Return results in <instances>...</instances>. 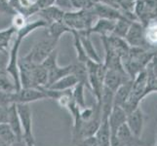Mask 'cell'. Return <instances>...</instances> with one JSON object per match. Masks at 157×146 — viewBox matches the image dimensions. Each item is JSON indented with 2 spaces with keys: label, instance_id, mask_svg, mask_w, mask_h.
Returning <instances> with one entry per match:
<instances>
[{
  "label": "cell",
  "instance_id": "obj_13",
  "mask_svg": "<svg viewBox=\"0 0 157 146\" xmlns=\"http://www.w3.org/2000/svg\"><path fill=\"white\" fill-rule=\"evenodd\" d=\"M118 137V139L122 142L124 146H140L142 145V140L135 137L130 131V129L126 125V123L123 126L119 128L116 134H114Z\"/></svg>",
  "mask_w": 157,
  "mask_h": 146
},
{
  "label": "cell",
  "instance_id": "obj_1",
  "mask_svg": "<svg viewBox=\"0 0 157 146\" xmlns=\"http://www.w3.org/2000/svg\"><path fill=\"white\" fill-rule=\"evenodd\" d=\"M98 20L93 11V7L87 10H74L66 12L63 16V23L72 31L87 32Z\"/></svg>",
  "mask_w": 157,
  "mask_h": 146
},
{
  "label": "cell",
  "instance_id": "obj_12",
  "mask_svg": "<svg viewBox=\"0 0 157 146\" xmlns=\"http://www.w3.org/2000/svg\"><path fill=\"white\" fill-rule=\"evenodd\" d=\"M7 124L10 126V128L12 129V131L15 133L17 139H24L23 129H21L20 118H19V114H18V111H17V106H16L15 103L11 104L9 106Z\"/></svg>",
  "mask_w": 157,
  "mask_h": 146
},
{
  "label": "cell",
  "instance_id": "obj_18",
  "mask_svg": "<svg viewBox=\"0 0 157 146\" xmlns=\"http://www.w3.org/2000/svg\"><path fill=\"white\" fill-rule=\"evenodd\" d=\"M77 84L78 82L76 78H75L72 74H69L56 81L55 83H53L51 86H49L48 89L53 90V91H58V92H64V91H69L73 89Z\"/></svg>",
  "mask_w": 157,
  "mask_h": 146
},
{
  "label": "cell",
  "instance_id": "obj_2",
  "mask_svg": "<svg viewBox=\"0 0 157 146\" xmlns=\"http://www.w3.org/2000/svg\"><path fill=\"white\" fill-rule=\"evenodd\" d=\"M58 40L50 35H46L44 38L37 41L32 46L30 51L26 54L30 61L35 64H41L51 54L56 50Z\"/></svg>",
  "mask_w": 157,
  "mask_h": 146
},
{
  "label": "cell",
  "instance_id": "obj_19",
  "mask_svg": "<svg viewBox=\"0 0 157 146\" xmlns=\"http://www.w3.org/2000/svg\"><path fill=\"white\" fill-rule=\"evenodd\" d=\"M16 29L12 25L9 26L8 28H5L3 30H0V52L3 54H7L10 43L13 40L14 36L16 35Z\"/></svg>",
  "mask_w": 157,
  "mask_h": 146
},
{
  "label": "cell",
  "instance_id": "obj_14",
  "mask_svg": "<svg viewBox=\"0 0 157 146\" xmlns=\"http://www.w3.org/2000/svg\"><path fill=\"white\" fill-rule=\"evenodd\" d=\"M48 73L42 64H36L32 71V88H47Z\"/></svg>",
  "mask_w": 157,
  "mask_h": 146
},
{
  "label": "cell",
  "instance_id": "obj_20",
  "mask_svg": "<svg viewBox=\"0 0 157 146\" xmlns=\"http://www.w3.org/2000/svg\"><path fill=\"white\" fill-rule=\"evenodd\" d=\"M47 34L50 35L56 40H59L63 34L64 33H71V29H69L66 24L63 21H58V23L51 24L47 26Z\"/></svg>",
  "mask_w": 157,
  "mask_h": 146
},
{
  "label": "cell",
  "instance_id": "obj_37",
  "mask_svg": "<svg viewBox=\"0 0 157 146\" xmlns=\"http://www.w3.org/2000/svg\"><path fill=\"white\" fill-rule=\"evenodd\" d=\"M155 146H157V144H156V145H155Z\"/></svg>",
  "mask_w": 157,
  "mask_h": 146
},
{
  "label": "cell",
  "instance_id": "obj_5",
  "mask_svg": "<svg viewBox=\"0 0 157 146\" xmlns=\"http://www.w3.org/2000/svg\"><path fill=\"white\" fill-rule=\"evenodd\" d=\"M19 114L23 137L25 143H35L32 129V110L29 104H16Z\"/></svg>",
  "mask_w": 157,
  "mask_h": 146
},
{
  "label": "cell",
  "instance_id": "obj_24",
  "mask_svg": "<svg viewBox=\"0 0 157 146\" xmlns=\"http://www.w3.org/2000/svg\"><path fill=\"white\" fill-rule=\"evenodd\" d=\"M0 139H2L9 145H12L17 140L15 133L7 123L0 124Z\"/></svg>",
  "mask_w": 157,
  "mask_h": 146
},
{
  "label": "cell",
  "instance_id": "obj_28",
  "mask_svg": "<svg viewBox=\"0 0 157 146\" xmlns=\"http://www.w3.org/2000/svg\"><path fill=\"white\" fill-rule=\"evenodd\" d=\"M29 21H28V19L25 18L23 15H21V14H16L13 16V19H12V25L13 28L16 29V31H18L20 30L21 28H23L24 26L28 24Z\"/></svg>",
  "mask_w": 157,
  "mask_h": 146
},
{
  "label": "cell",
  "instance_id": "obj_9",
  "mask_svg": "<svg viewBox=\"0 0 157 146\" xmlns=\"http://www.w3.org/2000/svg\"><path fill=\"white\" fill-rule=\"evenodd\" d=\"M116 21L106 20V19H98L96 23L93 24V26L86 32L88 35H91L93 33H99L101 36H109L112 34L113 29L115 28Z\"/></svg>",
  "mask_w": 157,
  "mask_h": 146
},
{
  "label": "cell",
  "instance_id": "obj_23",
  "mask_svg": "<svg viewBox=\"0 0 157 146\" xmlns=\"http://www.w3.org/2000/svg\"><path fill=\"white\" fill-rule=\"evenodd\" d=\"M0 91L5 92V93H14L16 91L12 78L9 76L5 70L0 71Z\"/></svg>",
  "mask_w": 157,
  "mask_h": 146
},
{
  "label": "cell",
  "instance_id": "obj_29",
  "mask_svg": "<svg viewBox=\"0 0 157 146\" xmlns=\"http://www.w3.org/2000/svg\"><path fill=\"white\" fill-rule=\"evenodd\" d=\"M55 6L63 10V12H69V11H72V5L70 0H55Z\"/></svg>",
  "mask_w": 157,
  "mask_h": 146
},
{
  "label": "cell",
  "instance_id": "obj_30",
  "mask_svg": "<svg viewBox=\"0 0 157 146\" xmlns=\"http://www.w3.org/2000/svg\"><path fill=\"white\" fill-rule=\"evenodd\" d=\"M13 104L12 93H5L0 91V106H9Z\"/></svg>",
  "mask_w": 157,
  "mask_h": 146
},
{
  "label": "cell",
  "instance_id": "obj_11",
  "mask_svg": "<svg viewBox=\"0 0 157 146\" xmlns=\"http://www.w3.org/2000/svg\"><path fill=\"white\" fill-rule=\"evenodd\" d=\"M77 32L79 34L81 43H82L83 49H84V51L86 53V56H87L89 61L98 62V63L102 62L100 56H99V54L97 53V51H96L93 43H92L91 37H90L91 35H88L85 31H77Z\"/></svg>",
  "mask_w": 157,
  "mask_h": 146
},
{
  "label": "cell",
  "instance_id": "obj_32",
  "mask_svg": "<svg viewBox=\"0 0 157 146\" xmlns=\"http://www.w3.org/2000/svg\"><path fill=\"white\" fill-rule=\"evenodd\" d=\"M34 3L38 10H43L48 7H51L55 4V0H34Z\"/></svg>",
  "mask_w": 157,
  "mask_h": 146
},
{
  "label": "cell",
  "instance_id": "obj_27",
  "mask_svg": "<svg viewBox=\"0 0 157 146\" xmlns=\"http://www.w3.org/2000/svg\"><path fill=\"white\" fill-rule=\"evenodd\" d=\"M73 10H87L93 7L92 0H70Z\"/></svg>",
  "mask_w": 157,
  "mask_h": 146
},
{
  "label": "cell",
  "instance_id": "obj_25",
  "mask_svg": "<svg viewBox=\"0 0 157 146\" xmlns=\"http://www.w3.org/2000/svg\"><path fill=\"white\" fill-rule=\"evenodd\" d=\"M144 40L149 45H157V21L148 24L144 32Z\"/></svg>",
  "mask_w": 157,
  "mask_h": 146
},
{
  "label": "cell",
  "instance_id": "obj_26",
  "mask_svg": "<svg viewBox=\"0 0 157 146\" xmlns=\"http://www.w3.org/2000/svg\"><path fill=\"white\" fill-rule=\"evenodd\" d=\"M130 24L126 20L121 19L116 21L115 24V28L113 29L112 34H114L118 37H121V38H125V36L127 34V32L130 28Z\"/></svg>",
  "mask_w": 157,
  "mask_h": 146
},
{
  "label": "cell",
  "instance_id": "obj_33",
  "mask_svg": "<svg viewBox=\"0 0 157 146\" xmlns=\"http://www.w3.org/2000/svg\"><path fill=\"white\" fill-rule=\"evenodd\" d=\"M9 106H0V124H5L8 122Z\"/></svg>",
  "mask_w": 157,
  "mask_h": 146
},
{
  "label": "cell",
  "instance_id": "obj_8",
  "mask_svg": "<svg viewBox=\"0 0 157 146\" xmlns=\"http://www.w3.org/2000/svg\"><path fill=\"white\" fill-rule=\"evenodd\" d=\"M126 120H127V113L125 112V110L120 106L113 105L112 109L109 113V116L107 118L111 136L116 134L119 128L126 123Z\"/></svg>",
  "mask_w": 157,
  "mask_h": 146
},
{
  "label": "cell",
  "instance_id": "obj_7",
  "mask_svg": "<svg viewBox=\"0 0 157 146\" xmlns=\"http://www.w3.org/2000/svg\"><path fill=\"white\" fill-rule=\"evenodd\" d=\"M130 80V77L126 73H122L115 70L106 69V72L104 79V87L110 90L113 93L118 90L122 84Z\"/></svg>",
  "mask_w": 157,
  "mask_h": 146
},
{
  "label": "cell",
  "instance_id": "obj_10",
  "mask_svg": "<svg viewBox=\"0 0 157 146\" xmlns=\"http://www.w3.org/2000/svg\"><path fill=\"white\" fill-rule=\"evenodd\" d=\"M64 13L63 10L58 8L55 5H53L51 7H48L46 9L40 10L37 15L39 16V18L42 19L43 21L47 24V26L54 24V23H58V21H63V16Z\"/></svg>",
  "mask_w": 157,
  "mask_h": 146
},
{
  "label": "cell",
  "instance_id": "obj_16",
  "mask_svg": "<svg viewBox=\"0 0 157 146\" xmlns=\"http://www.w3.org/2000/svg\"><path fill=\"white\" fill-rule=\"evenodd\" d=\"M95 137L100 146H110L111 133L107 119H102L101 125L97 131Z\"/></svg>",
  "mask_w": 157,
  "mask_h": 146
},
{
  "label": "cell",
  "instance_id": "obj_22",
  "mask_svg": "<svg viewBox=\"0 0 157 146\" xmlns=\"http://www.w3.org/2000/svg\"><path fill=\"white\" fill-rule=\"evenodd\" d=\"M85 89L86 87L83 84L78 83L73 89H71V96L80 108H84L86 106L85 99Z\"/></svg>",
  "mask_w": 157,
  "mask_h": 146
},
{
  "label": "cell",
  "instance_id": "obj_34",
  "mask_svg": "<svg viewBox=\"0 0 157 146\" xmlns=\"http://www.w3.org/2000/svg\"><path fill=\"white\" fill-rule=\"evenodd\" d=\"M11 146H26V143L24 139H17Z\"/></svg>",
  "mask_w": 157,
  "mask_h": 146
},
{
  "label": "cell",
  "instance_id": "obj_35",
  "mask_svg": "<svg viewBox=\"0 0 157 146\" xmlns=\"http://www.w3.org/2000/svg\"><path fill=\"white\" fill-rule=\"evenodd\" d=\"M0 146H11V145H9L8 143H6L5 141H3L2 139H0Z\"/></svg>",
  "mask_w": 157,
  "mask_h": 146
},
{
  "label": "cell",
  "instance_id": "obj_17",
  "mask_svg": "<svg viewBox=\"0 0 157 146\" xmlns=\"http://www.w3.org/2000/svg\"><path fill=\"white\" fill-rule=\"evenodd\" d=\"M71 74L76 78L77 82L83 84L87 89H89V82H88V70L86 63L75 62L71 63Z\"/></svg>",
  "mask_w": 157,
  "mask_h": 146
},
{
  "label": "cell",
  "instance_id": "obj_36",
  "mask_svg": "<svg viewBox=\"0 0 157 146\" xmlns=\"http://www.w3.org/2000/svg\"><path fill=\"white\" fill-rule=\"evenodd\" d=\"M26 146H36L35 143H26Z\"/></svg>",
  "mask_w": 157,
  "mask_h": 146
},
{
  "label": "cell",
  "instance_id": "obj_31",
  "mask_svg": "<svg viewBox=\"0 0 157 146\" xmlns=\"http://www.w3.org/2000/svg\"><path fill=\"white\" fill-rule=\"evenodd\" d=\"M75 144H76V146H100L98 141H97L95 136L81 139V140H79V141H77Z\"/></svg>",
  "mask_w": 157,
  "mask_h": 146
},
{
  "label": "cell",
  "instance_id": "obj_21",
  "mask_svg": "<svg viewBox=\"0 0 157 146\" xmlns=\"http://www.w3.org/2000/svg\"><path fill=\"white\" fill-rule=\"evenodd\" d=\"M71 34H72V37H73V46H74L75 51H76V61L79 62L86 63L89 61V59H88L87 56H86V53H85L84 49H83V46H82V43H81L78 32L77 31H72Z\"/></svg>",
  "mask_w": 157,
  "mask_h": 146
},
{
  "label": "cell",
  "instance_id": "obj_15",
  "mask_svg": "<svg viewBox=\"0 0 157 146\" xmlns=\"http://www.w3.org/2000/svg\"><path fill=\"white\" fill-rule=\"evenodd\" d=\"M132 85H133V80L130 79L118 88V90L114 93V97H113V105L123 107V105L125 104V102L128 99L130 93H131Z\"/></svg>",
  "mask_w": 157,
  "mask_h": 146
},
{
  "label": "cell",
  "instance_id": "obj_6",
  "mask_svg": "<svg viewBox=\"0 0 157 146\" xmlns=\"http://www.w3.org/2000/svg\"><path fill=\"white\" fill-rule=\"evenodd\" d=\"M126 125L135 137L140 138L144 126V114L140 106L127 114Z\"/></svg>",
  "mask_w": 157,
  "mask_h": 146
},
{
  "label": "cell",
  "instance_id": "obj_4",
  "mask_svg": "<svg viewBox=\"0 0 157 146\" xmlns=\"http://www.w3.org/2000/svg\"><path fill=\"white\" fill-rule=\"evenodd\" d=\"M43 99H49L46 88H21L12 93V102L15 104H30Z\"/></svg>",
  "mask_w": 157,
  "mask_h": 146
},
{
  "label": "cell",
  "instance_id": "obj_3",
  "mask_svg": "<svg viewBox=\"0 0 157 146\" xmlns=\"http://www.w3.org/2000/svg\"><path fill=\"white\" fill-rule=\"evenodd\" d=\"M43 67L47 70L48 73V85L47 88L51 86L56 81L61 79L67 75L71 74V63L66 66H61L58 63V52L54 51L42 63Z\"/></svg>",
  "mask_w": 157,
  "mask_h": 146
}]
</instances>
